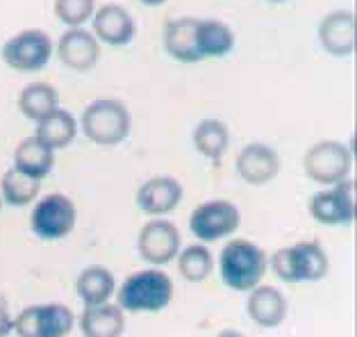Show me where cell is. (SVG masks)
I'll list each match as a JSON object with an SVG mask.
<instances>
[{
	"mask_svg": "<svg viewBox=\"0 0 357 337\" xmlns=\"http://www.w3.org/2000/svg\"><path fill=\"white\" fill-rule=\"evenodd\" d=\"M80 333L84 337H123L126 313L116 304H100L84 308L77 319Z\"/></svg>",
	"mask_w": 357,
	"mask_h": 337,
	"instance_id": "ac0fdd59",
	"label": "cell"
},
{
	"mask_svg": "<svg viewBox=\"0 0 357 337\" xmlns=\"http://www.w3.org/2000/svg\"><path fill=\"white\" fill-rule=\"evenodd\" d=\"M93 37L107 46H128L135 39L137 25L132 14L116 3L102 5L93 12Z\"/></svg>",
	"mask_w": 357,
	"mask_h": 337,
	"instance_id": "2e32d148",
	"label": "cell"
},
{
	"mask_svg": "<svg viewBox=\"0 0 357 337\" xmlns=\"http://www.w3.org/2000/svg\"><path fill=\"white\" fill-rule=\"evenodd\" d=\"M268 271V255L250 239H230L221 248L219 274L225 287L234 292H250L262 285Z\"/></svg>",
	"mask_w": 357,
	"mask_h": 337,
	"instance_id": "7a4b0ae2",
	"label": "cell"
},
{
	"mask_svg": "<svg viewBox=\"0 0 357 337\" xmlns=\"http://www.w3.org/2000/svg\"><path fill=\"white\" fill-rule=\"evenodd\" d=\"M287 310H289L287 297L273 285H257L248 292L246 313L250 322L259 328H278L287 319Z\"/></svg>",
	"mask_w": 357,
	"mask_h": 337,
	"instance_id": "e0dca14e",
	"label": "cell"
},
{
	"mask_svg": "<svg viewBox=\"0 0 357 337\" xmlns=\"http://www.w3.org/2000/svg\"><path fill=\"white\" fill-rule=\"evenodd\" d=\"M55 167V151H50L46 144H41L37 137L23 140L14 151V169L23 176L43 180Z\"/></svg>",
	"mask_w": 357,
	"mask_h": 337,
	"instance_id": "44dd1931",
	"label": "cell"
},
{
	"mask_svg": "<svg viewBox=\"0 0 357 337\" xmlns=\"http://www.w3.org/2000/svg\"><path fill=\"white\" fill-rule=\"evenodd\" d=\"M173 301V280L167 271L151 267L130 274L121 283L116 306L123 313L148 315V313H162Z\"/></svg>",
	"mask_w": 357,
	"mask_h": 337,
	"instance_id": "6da1fadb",
	"label": "cell"
},
{
	"mask_svg": "<svg viewBox=\"0 0 357 337\" xmlns=\"http://www.w3.org/2000/svg\"><path fill=\"white\" fill-rule=\"evenodd\" d=\"M191 140H194L196 151L203 158L219 162L230 146V130L221 119H203L194 128Z\"/></svg>",
	"mask_w": 357,
	"mask_h": 337,
	"instance_id": "d4e9b609",
	"label": "cell"
},
{
	"mask_svg": "<svg viewBox=\"0 0 357 337\" xmlns=\"http://www.w3.org/2000/svg\"><path fill=\"white\" fill-rule=\"evenodd\" d=\"M3 62L21 73H37L46 68L53 55V41L41 30H23L5 41Z\"/></svg>",
	"mask_w": 357,
	"mask_h": 337,
	"instance_id": "30bf717a",
	"label": "cell"
},
{
	"mask_svg": "<svg viewBox=\"0 0 357 337\" xmlns=\"http://www.w3.org/2000/svg\"><path fill=\"white\" fill-rule=\"evenodd\" d=\"M132 128L130 110L116 98H96L82 112V133L91 144L116 146Z\"/></svg>",
	"mask_w": 357,
	"mask_h": 337,
	"instance_id": "277c9868",
	"label": "cell"
},
{
	"mask_svg": "<svg viewBox=\"0 0 357 337\" xmlns=\"http://www.w3.org/2000/svg\"><path fill=\"white\" fill-rule=\"evenodd\" d=\"M0 210H3V198H0Z\"/></svg>",
	"mask_w": 357,
	"mask_h": 337,
	"instance_id": "d6a6232c",
	"label": "cell"
},
{
	"mask_svg": "<svg viewBox=\"0 0 357 337\" xmlns=\"http://www.w3.org/2000/svg\"><path fill=\"white\" fill-rule=\"evenodd\" d=\"M310 217L321 226L339 228L351 226L355 221L357 207H355V183L351 178L344 183L330 185L324 192H317L307 203Z\"/></svg>",
	"mask_w": 357,
	"mask_h": 337,
	"instance_id": "9c48e42d",
	"label": "cell"
},
{
	"mask_svg": "<svg viewBox=\"0 0 357 337\" xmlns=\"http://www.w3.org/2000/svg\"><path fill=\"white\" fill-rule=\"evenodd\" d=\"M185 189L173 176H153L137 189V205L148 217L160 219L171 214L182 203Z\"/></svg>",
	"mask_w": 357,
	"mask_h": 337,
	"instance_id": "7c38bea8",
	"label": "cell"
},
{
	"mask_svg": "<svg viewBox=\"0 0 357 337\" xmlns=\"http://www.w3.org/2000/svg\"><path fill=\"white\" fill-rule=\"evenodd\" d=\"M268 3H287V0H268Z\"/></svg>",
	"mask_w": 357,
	"mask_h": 337,
	"instance_id": "1f68e13d",
	"label": "cell"
},
{
	"mask_svg": "<svg viewBox=\"0 0 357 337\" xmlns=\"http://www.w3.org/2000/svg\"><path fill=\"white\" fill-rule=\"evenodd\" d=\"M216 337H246L241 331H234V328H225V331H221Z\"/></svg>",
	"mask_w": 357,
	"mask_h": 337,
	"instance_id": "f546056e",
	"label": "cell"
},
{
	"mask_svg": "<svg viewBox=\"0 0 357 337\" xmlns=\"http://www.w3.org/2000/svg\"><path fill=\"white\" fill-rule=\"evenodd\" d=\"M268 267L282 283H317L330 271V257L319 241H298V244L278 248L268 257Z\"/></svg>",
	"mask_w": 357,
	"mask_h": 337,
	"instance_id": "3957f363",
	"label": "cell"
},
{
	"mask_svg": "<svg viewBox=\"0 0 357 337\" xmlns=\"http://www.w3.org/2000/svg\"><path fill=\"white\" fill-rule=\"evenodd\" d=\"M39 192H41V180L23 176L14 167L10 171H5L3 183H0V198H3V203L12 207L30 205L39 196Z\"/></svg>",
	"mask_w": 357,
	"mask_h": 337,
	"instance_id": "4316f807",
	"label": "cell"
},
{
	"mask_svg": "<svg viewBox=\"0 0 357 337\" xmlns=\"http://www.w3.org/2000/svg\"><path fill=\"white\" fill-rule=\"evenodd\" d=\"M96 12V0H55V14L68 28H80Z\"/></svg>",
	"mask_w": 357,
	"mask_h": 337,
	"instance_id": "83f0119b",
	"label": "cell"
},
{
	"mask_svg": "<svg viewBox=\"0 0 357 337\" xmlns=\"http://www.w3.org/2000/svg\"><path fill=\"white\" fill-rule=\"evenodd\" d=\"M164 48L167 53L182 64H196L200 62V55L196 50V19L182 16V19L169 21L164 28Z\"/></svg>",
	"mask_w": 357,
	"mask_h": 337,
	"instance_id": "ffe728a7",
	"label": "cell"
},
{
	"mask_svg": "<svg viewBox=\"0 0 357 337\" xmlns=\"http://www.w3.org/2000/svg\"><path fill=\"white\" fill-rule=\"evenodd\" d=\"M75 326V315L62 304H34L14 317L19 337H66Z\"/></svg>",
	"mask_w": 357,
	"mask_h": 337,
	"instance_id": "ba28073f",
	"label": "cell"
},
{
	"mask_svg": "<svg viewBox=\"0 0 357 337\" xmlns=\"http://www.w3.org/2000/svg\"><path fill=\"white\" fill-rule=\"evenodd\" d=\"M241 226V212L232 201L214 198L200 203L189 217V230L200 244H212L234 235Z\"/></svg>",
	"mask_w": 357,
	"mask_h": 337,
	"instance_id": "8992f818",
	"label": "cell"
},
{
	"mask_svg": "<svg viewBox=\"0 0 357 337\" xmlns=\"http://www.w3.org/2000/svg\"><path fill=\"white\" fill-rule=\"evenodd\" d=\"M75 203L64 194H46L39 198L30 214V228L43 241H57L68 237L75 228Z\"/></svg>",
	"mask_w": 357,
	"mask_h": 337,
	"instance_id": "52a82bcc",
	"label": "cell"
},
{
	"mask_svg": "<svg viewBox=\"0 0 357 337\" xmlns=\"http://www.w3.org/2000/svg\"><path fill=\"white\" fill-rule=\"evenodd\" d=\"M57 57L66 68L77 73L91 71L100 59L98 39L82 28H71L57 41Z\"/></svg>",
	"mask_w": 357,
	"mask_h": 337,
	"instance_id": "5bb4252c",
	"label": "cell"
},
{
	"mask_svg": "<svg viewBox=\"0 0 357 337\" xmlns=\"http://www.w3.org/2000/svg\"><path fill=\"white\" fill-rule=\"evenodd\" d=\"M142 5H146V7H158V5H164L167 0H139Z\"/></svg>",
	"mask_w": 357,
	"mask_h": 337,
	"instance_id": "4dcf8cb0",
	"label": "cell"
},
{
	"mask_svg": "<svg viewBox=\"0 0 357 337\" xmlns=\"http://www.w3.org/2000/svg\"><path fill=\"white\" fill-rule=\"evenodd\" d=\"M303 169L319 185H337L348 180L353 171V151L337 140H321L305 153Z\"/></svg>",
	"mask_w": 357,
	"mask_h": 337,
	"instance_id": "5b68a950",
	"label": "cell"
},
{
	"mask_svg": "<svg viewBox=\"0 0 357 337\" xmlns=\"http://www.w3.org/2000/svg\"><path fill=\"white\" fill-rule=\"evenodd\" d=\"M59 107V93L53 84L46 82H32L28 87H23L19 93V110L25 119L39 123L48 114Z\"/></svg>",
	"mask_w": 357,
	"mask_h": 337,
	"instance_id": "cb8c5ba5",
	"label": "cell"
},
{
	"mask_svg": "<svg viewBox=\"0 0 357 337\" xmlns=\"http://www.w3.org/2000/svg\"><path fill=\"white\" fill-rule=\"evenodd\" d=\"M75 292H77V297L82 299L84 308L109 304V299L116 294V278L107 267L91 264L77 274Z\"/></svg>",
	"mask_w": 357,
	"mask_h": 337,
	"instance_id": "d6986e66",
	"label": "cell"
},
{
	"mask_svg": "<svg viewBox=\"0 0 357 337\" xmlns=\"http://www.w3.org/2000/svg\"><path fill=\"white\" fill-rule=\"evenodd\" d=\"M10 333H14V317L10 315L7 306L0 301V337H10Z\"/></svg>",
	"mask_w": 357,
	"mask_h": 337,
	"instance_id": "f1b7e54d",
	"label": "cell"
},
{
	"mask_svg": "<svg viewBox=\"0 0 357 337\" xmlns=\"http://www.w3.org/2000/svg\"><path fill=\"white\" fill-rule=\"evenodd\" d=\"M178 271L185 280L189 283H203L205 278H210L214 271V255L212 250L205 244H189L185 248H180L178 253Z\"/></svg>",
	"mask_w": 357,
	"mask_h": 337,
	"instance_id": "484cf974",
	"label": "cell"
},
{
	"mask_svg": "<svg viewBox=\"0 0 357 337\" xmlns=\"http://www.w3.org/2000/svg\"><path fill=\"white\" fill-rule=\"evenodd\" d=\"M237 174L248 185H266L280 174V158L271 146L252 142L237 155Z\"/></svg>",
	"mask_w": 357,
	"mask_h": 337,
	"instance_id": "9a60e30c",
	"label": "cell"
},
{
	"mask_svg": "<svg viewBox=\"0 0 357 337\" xmlns=\"http://www.w3.org/2000/svg\"><path fill=\"white\" fill-rule=\"evenodd\" d=\"M319 41L326 53L335 57H348L357 46V21L351 10H337L326 14L319 23Z\"/></svg>",
	"mask_w": 357,
	"mask_h": 337,
	"instance_id": "4fadbf2b",
	"label": "cell"
},
{
	"mask_svg": "<svg viewBox=\"0 0 357 337\" xmlns=\"http://www.w3.org/2000/svg\"><path fill=\"white\" fill-rule=\"evenodd\" d=\"M234 48V32L219 19H196V50L203 57H225Z\"/></svg>",
	"mask_w": 357,
	"mask_h": 337,
	"instance_id": "7402d4cb",
	"label": "cell"
},
{
	"mask_svg": "<svg viewBox=\"0 0 357 337\" xmlns=\"http://www.w3.org/2000/svg\"><path fill=\"white\" fill-rule=\"evenodd\" d=\"M34 137H37L41 144H46L50 151L66 149L77 137V119L68 110L57 107L53 114H48L43 121H39Z\"/></svg>",
	"mask_w": 357,
	"mask_h": 337,
	"instance_id": "603a6c76",
	"label": "cell"
},
{
	"mask_svg": "<svg viewBox=\"0 0 357 337\" xmlns=\"http://www.w3.org/2000/svg\"><path fill=\"white\" fill-rule=\"evenodd\" d=\"M180 248H182L180 230L176 223L169 219H164V217L151 219L139 230V237H137L139 255H142L144 262L158 267V269L176 260Z\"/></svg>",
	"mask_w": 357,
	"mask_h": 337,
	"instance_id": "8fae6325",
	"label": "cell"
}]
</instances>
